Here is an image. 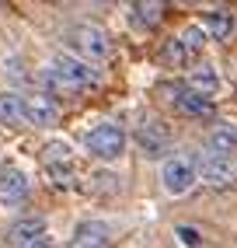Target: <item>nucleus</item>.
I'll use <instances>...</instances> for the list:
<instances>
[{
	"instance_id": "0eeeda50",
	"label": "nucleus",
	"mask_w": 237,
	"mask_h": 248,
	"mask_svg": "<svg viewBox=\"0 0 237 248\" xmlns=\"http://www.w3.org/2000/svg\"><path fill=\"white\" fill-rule=\"evenodd\" d=\"M70 248H112V227L101 220H84L74 231Z\"/></svg>"
},
{
	"instance_id": "f257e3e1",
	"label": "nucleus",
	"mask_w": 237,
	"mask_h": 248,
	"mask_svg": "<svg viewBox=\"0 0 237 248\" xmlns=\"http://www.w3.org/2000/svg\"><path fill=\"white\" fill-rule=\"evenodd\" d=\"M53 74L66 84V91H88V88H98V70L91 63H84L70 53H59L53 60Z\"/></svg>"
},
{
	"instance_id": "f03ea898",
	"label": "nucleus",
	"mask_w": 237,
	"mask_h": 248,
	"mask_svg": "<svg viewBox=\"0 0 237 248\" xmlns=\"http://www.w3.org/2000/svg\"><path fill=\"white\" fill-rule=\"evenodd\" d=\"M66 39H70V46L84 56V63L88 60H105L112 53V42H108V35L98 25H74Z\"/></svg>"
},
{
	"instance_id": "1a4fd4ad",
	"label": "nucleus",
	"mask_w": 237,
	"mask_h": 248,
	"mask_svg": "<svg viewBox=\"0 0 237 248\" xmlns=\"http://www.w3.org/2000/svg\"><path fill=\"white\" fill-rule=\"evenodd\" d=\"M39 238H45V220L42 217H25L18 224H11V231H7L11 248H31Z\"/></svg>"
},
{
	"instance_id": "423d86ee",
	"label": "nucleus",
	"mask_w": 237,
	"mask_h": 248,
	"mask_svg": "<svg viewBox=\"0 0 237 248\" xmlns=\"http://www.w3.org/2000/svg\"><path fill=\"white\" fill-rule=\"evenodd\" d=\"M21 108H25V123H31V126H56L59 123V108H56L53 98H45V94L21 98Z\"/></svg>"
},
{
	"instance_id": "6e6552de",
	"label": "nucleus",
	"mask_w": 237,
	"mask_h": 248,
	"mask_svg": "<svg viewBox=\"0 0 237 248\" xmlns=\"http://www.w3.org/2000/svg\"><path fill=\"white\" fill-rule=\"evenodd\" d=\"M206 151L213 157H230L237 154V126L234 123H216L206 133Z\"/></svg>"
},
{
	"instance_id": "aec40b11",
	"label": "nucleus",
	"mask_w": 237,
	"mask_h": 248,
	"mask_svg": "<svg viewBox=\"0 0 237 248\" xmlns=\"http://www.w3.org/2000/svg\"><path fill=\"white\" fill-rule=\"evenodd\" d=\"M175 234H178L181 245H189V248H199V245H202V234H199L195 227H185V224H181V227H175Z\"/></svg>"
},
{
	"instance_id": "f3484780",
	"label": "nucleus",
	"mask_w": 237,
	"mask_h": 248,
	"mask_svg": "<svg viewBox=\"0 0 237 248\" xmlns=\"http://www.w3.org/2000/svg\"><path fill=\"white\" fill-rule=\"evenodd\" d=\"M178 42L185 46V53H189V56H195V53H202V46L209 42V35L202 31V25H189V28H181Z\"/></svg>"
},
{
	"instance_id": "dca6fc26",
	"label": "nucleus",
	"mask_w": 237,
	"mask_h": 248,
	"mask_svg": "<svg viewBox=\"0 0 237 248\" xmlns=\"http://www.w3.org/2000/svg\"><path fill=\"white\" fill-rule=\"evenodd\" d=\"M161 14H164L161 4H133L129 7V21L136 25V28H154L161 21Z\"/></svg>"
},
{
	"instance_id": "2eb2a0df",
	"label": "nucleus",
	"mask_w": 237,
	"mask_h": 248,
	"mask_svg": "<svg viewBox=\"0 0 237 248\" xmlns=\"http://www.w3.org/2000/svg\"><path fill=\"white\" fill-rule=\"evenodd\" d=\"M0 123H7V126H21V123H25L21 94H11V91L0 94Z\"/></svg>"
},
{
	"instance_id": "20e7f679",
	"label": "nucleus",
	"mask_w": 237,
	"mask_h": 248,
	"mask_svg": "<svg viewBox=\"0 0 237 248\" xmlns=\"http://www.w3.org/2000/svg\"><path fill=\"white\" fill-rule=\"evenodd\" d=\"M195 164L189 157H167L161 164V186L167 196H185L192 186H195Z\"/></svg>"
},
{
	"instance_id": "9d476101",
	"label": "nucleus",
	"mask_w": 237,
	"mask_h": 248,
	"mask_svg": "<svg viewBox=\"0 0 237 248\" xmlns=\"http://www.w3.org/2000/svg\"><path fill=\"white\" fill-rule=\"evenodd\" d=\"M28 200V178L25 171L11 168L4 175V182H0V206H21Z\"/></svg>"
},
{
	"instance_id": "9b49d317",
	"label": "nucleus",
	"mask_w": 237,
	"mask_h": 248,
	"mask_svg": "<svg viewBox=\"0 0 237 248\" xmlns=\"http://www.w3.org/2000/svg\"><path fill=\"white\" fill-rule=\"evenodd\" d=\"M175 105H178V112L192 115V119H209L213 115V102L206 94H199V91H178Z\"/></svg>"
},
{
	"instance_id": "6ab92c4d",
	"label": "nucleus",
	"mask_w": 237,
	"mask_h": 248,
	"mask_svg": "<svg viewBox=\"0 0 237 248\" xmlns=\"http://www.w3.org/2000/svg\"><path fill=\"white\" fill-rule=\"evenodd\" d=\"M59 161H70V147L66 143H49L45 147V164H59Z\"/></svg>"
},
{
	"instance_id": "4be33fe9",
	"label": "nucleus",
	"mask_w": 237,
	"mask_h": 248,
	"mask_svg": "<svg viewBox=\"0 0 237 248\" xmlns=\"http://www.w3.org/2000/svg\"><path fill=\"white\" fill-rule=\"evenodd\" d=\"M31 248H56V241H53V238H39V241L31 245Z\"/></svg>"
},
{
	"instance_id": "4468645a",
	"label": "nucleus",
	"mask_w": 237,
	"mask_h": 248,
	"mask_svg": "<svg viewBox=\"0 0 237 248\" xmlns=\"http://www.w3.org/2000/svg\"><path fill=\"white\" fill-rule=\"evenodd\" d=\"M189 84H192V91H199V94H216L220 88H223V80H220L216 67L202 63V67H195V70L189 74Z\"/></svg>"
},
{
	"instance_id": "412c9836",
	"label": "nucleus",
	"mask_w": 237,
	"mask_h": 248,
	"mask_svg": "<svg viewBox=\"0 0 237 248\" xmlns=\"http://www.w3.org/2000/svg\"><path fill=\"white\" fill-rule=\"evenodd\" d=\"M167 60H171V63H185V60H189V53H185V46L178 42V39H171V42H167V53H164Z\"/></svg>"
},
{
	"instance_id": "39448f33",
	"label": "nucleus",
	"mask_w": 237,
	"mask_h": 248,
	"mask_svg": "<svg viewBox=\"0 0 237 248\" xmlns=\"http://www.w3.org/2000/svg\"><path fill=\"white\" fill-rule=\"evenodd\" d=\"M195 175H199V182H206V186L223 189V186H230V182H234L237 168H234L230 157H213V154H206V157L195 164Z\"/></svg>"
},
{
	"instance_id": "ddd939ff",
	"label": "nucleus",
	"mask_w": 237,
	"mask_h": 248,
	"mask_svg": "<svg viewBox=\"0 0 237 248\" xmlns=\"http://www.w3.org/2000/svg\"><path fill=\"white\" fill-rule=\"evenodd\" d=\"M136 143L143 147V154L147 157H161L164 154V147H167V129H161V126H143L140 133H136Z\"/></svg>"
},
{
	"instance_id": "f8f14e48",
	"label": "nucleus",
	"mask_w": 237,
	"mask_h": 248,
	"mask_svg": "<svg viewBox=\"0 0 237 248\" xmlns=\"http://www.w3.org/2000/svg\"><path fill=\"white\" fill-rule=\"evenodd\" d=\"M202 31H206V35L209 39H227L230 35V31H234V14L230 11H223V7H220V11H206V14H202Z\"/></svg>"
},
{
	"instance_id": "a211bd4d",
	"label": "nucleus",
	"mask_w": 237,
	"mask_h": 248,
	"mask_svg": "<svg viewBox=\"0 0 237 248\" xmlns=\"http://www.w3.org/2000/svg\"><path fill=\"white\" fill-rule=\"evenodd\" d=\"M45 175L53 178V186L66 189V186L74 182V164H70V161H59V164H45Z\"/></svg>"
},
{
	"instance_id": "7ed1b4c3",
	"label": "nucleus",
	"mask_w": 237,
	"mask_h": 248,
	"mask_svg": "<svg viewBox=\"0 0 237 248\" xmlns=\"http://www.w3.org/2000/svg\"><path fill=\"white\" fill-rule=\"evenodd\" d=\"M88 151L101 161H115V157H122L126 151V133H122V126H115V123H101L94 126L91 133H88Z\"/></svg>"
}]
</instances>
